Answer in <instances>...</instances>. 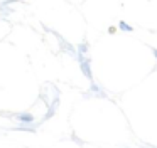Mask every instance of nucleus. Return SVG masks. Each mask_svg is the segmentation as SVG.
<instances>
[]
</instances>
